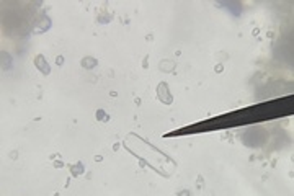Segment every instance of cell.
<instances>
[{"label": "cell", "mask_w": 294, "mask_h": 196, "mask_svg": "<svg viewBox=\"0 0 294 196\" xmlns=\"http://www.w3.org/2000/svg\"><path fill=\"white\" fill-rule=\"evenodd\" d=\"M96 114H98V116H100V118H98V119H100V121H106V119H108V116H106V114L103 113V111H98Z\"/></svg>", "instance_id": "obj_2"}, {"label": "cell", "mask_w": 294, "mask_h": 196, "mask_svg": "<svg viewBox=\"0 0 294 196\" xmlns=\"http://www.w3.org/2000/svg\"><path fill=\"white\" fill-rule=\"evenodd\" d=\"M34 62H36V67L41 70L43 74H49V67H48V64H46V59L44 57L39 54V56H36V59H34Z\"/></svg>", "instance_id": "obj_1"}]
</instances>
